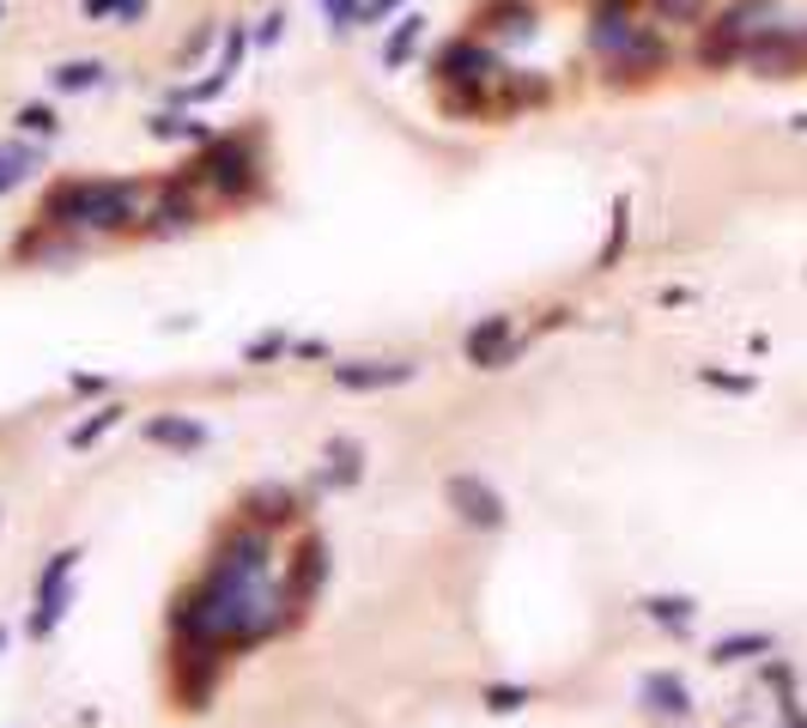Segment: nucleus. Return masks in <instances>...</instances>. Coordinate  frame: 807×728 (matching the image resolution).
I'll list each match as a JSON object with an SVG mask.
<instances>
[{"mask_svg": "<svg viewBox=\"0 0 807 728\" xmlns=\"http://www.w3.org/2000/svg\"><path fill=\"white\" fill-rule=\"evenodd\" d=\"M644 7H650L656 13V25H704V19H711V0H644Z\"/></svg>", "mask_w": 807, "mask_h": 728, "instance_id": "f257e3e1", "label": "nucleus"}]
</instances>
